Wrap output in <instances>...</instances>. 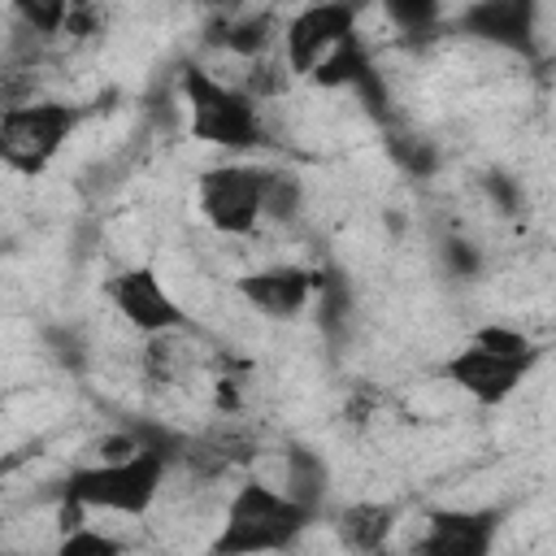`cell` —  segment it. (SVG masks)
<instances>
[{"instance_id": "1", "label": "cell", "mask_w": 556, "mask_h": 556, "mask_svg": "<svg viewBox=\"0 0 556 556\" xmlns=\"http://www.w3.org/2000/svg\"><path fill=\"white\" fill-rule=\"evenodd\" d=\"M161 473H165L161 452L139 447L126 460H100L96 469H78L70 478V500L87 508H109V513H143L148 500L156 495Z\"/></svg>"}, {"instance_id": "2", "label": "cell", "mask_w": 556, "mask_h": 556, "mask_svg": "<svg viewBox=\"0 0 556 556\" xmlns=\"http://www.w3.org/2000/svg\"><path fill=\"white\" fill-rule=\"evenodd\" d=\"M74 130V109L56 104V100H26V104H9L4 122H0V148L4 161L22 174H35L48 165V156L70 139Z\"/></svg>"}, {"instance_id": "3", "label": "cell", "mask_w": 556, "mask_h": 556, "mask_svg": "<svg viewBox=\"0 0 556 556\" xmlns=\"http://www.w3.org/2000/svg\"><path fill=\"white\" fill-rule=\"evenodd\" d=\"M187 109H191V130L208 143H222V148H252L261 139V126H256V113L252 104L230 91L226 83L208 78L204 70H191L187 74Z\"/></svg>"}, {"instance_id": "4", "label": "cell", "mask_w": 556, "mask_h": 556, "mask_svg": "<svg viewBox=\"0 0 556 556\" xmlns=\"http://www.w3.org/2000/svg\"><path fill=\"white\" fill-rule=\"evenodd\" d=\"M304 526V513L287 500V495H274L265 486H243L235 508H230V521H226V539L217 543L222 552H256V547H282L291 543V534Z\"/></svg>"}, {"instance_id": "5", "label": "cell", "mask_w": 556, "mask_h": 556, "mask_svg": "<svg viewBox=\"0 0 556 556\" xmlns=\"http://www.w3.org/2000/svg\"><path fill=\"white\" fill-rule=\"evenodd\" d=\"M265 213V174L256 169H213L204 178V217L226 230L243 235Z\"/></svg>"}, {"instance_id": "6", "label": "cell", "mask_w": 556, "mask_h": 556, "mask_svg": "<svg viewBox=\"0 0 556 556\" xmlns=\"http://www.w3.org/2000/svg\"><path fill=\"white\" fill-rule=\"evenodd\" d=\"M343 39H352V9L348 4H313L287 30V65L313 74Z\"/></svg>"}, {"instance_id": "7", "label": "cell", "mask_w": 556, "mask_h": 556, "mask_svg": "<svg viewBox=\"0 0 556 556\" xmlns=\"http://www.w3.org/2000/svg\"><path fill=\"white\" fill-rule=\"evenodd\" d=\"M526 361L530 356H504V352H491L473 339V348H465L447 365V374L456 378V387H465L478 400H504L517 387V378L526 374Z\"/></svg>"}, {"instance_id": "8", "label": "cell", "mask_w": 556, "mask_h": 556, "mask_svg": "<svg viewBox=\"0 0 556 556\" xmlns=\"http://www.w3.org/2000/svg\"><path fill=\"white\" fill-rule=\"evenodd\" d=\"M113 300L117 308L148 334H165L169 326H178V304L165 295V287L156 282V274L148 269H135V274H122L113 282Z\"/></svg>"}, {"instance_id": "9", "label": "cell", "mask_w": 556, "mask_h": 556, "mask_svg": "<svg viewBox=\"0 0 556 556\" xmlns=\"http://www.w3.org/2000/svg\"><path fill=\"white\" fill-rule=\"evenodd\" d=\"M465 26L495 43H521L530 35V0H478L465 13Z\"/></svg>"}, {"instance_id": "10", "label": "cell", "mask_w": 556, "mask_h": 556, "mask_svg": "<svg viewBox=\"0 0 556 556\" xmlns=\"http://www.w3.org/2000/svg\"><path fill=\"white\" fill-rule=\"evenodd\" d=\"M243 295L252 304H261L265 313L287 317L308 300V274H300V269H265V274H252L243 282Z\"/></svg>"}, {"instance_id": "11", "label": "cell", "mask_w": 556, "mask_h": 556, "mask_svg": "<svg viewBox=\"0 0 556 556\" xmlns=\"http://www.w3.org/2000/svg\"><path fill=\"white\" fill-rule=\"evenodd\" d=\"M486 517H434V534L421 539L426 552H478L486 543Z\"/></svg>"}, {"instance_id": "12", "label": "cell", "mask_w": 556, "mask_h": 556, "mask_svg": "<svg viewBox=\"0 0 556 556\" xmlns=\"http://www.w3.org/2000/svg\"><path fill=\"white\" fill-rule=\"evenodd\" d=\"M387 530H391V513L378 504H356L343 513V539L352 547H382Z\"/></svg>"}, {"instance_id": "13", "label": "cell", "mask_w": 556, "mask_h": 556, "mask_svg": "<svg viewBox=\"0 0 556 556\" xmlns=\"http://www.w3.org/2000/svg\"><path fill=\"white\" fill-rule=\"evenodd\" d=\"M382 4H387V13H391L404 30L430 26V22H434V9H439V0H382Z\"/></svg>"}, {"instance_id": "14", "label": "cell", "mask_w": 556, "mask_h": 556, "mask_svg": "<svg viewBox=\"0 0 556 556\" xmlns=\"http://www.w3.org/2000/svg\"><path fill=\"white\" fill-rule=\"evenodd\" d=\"M478 343H482V348H491V352H504V356H530L526 339H521V334H513V330H500V326H486V330L478 334Z\"/></svg>"}]
</instances>
